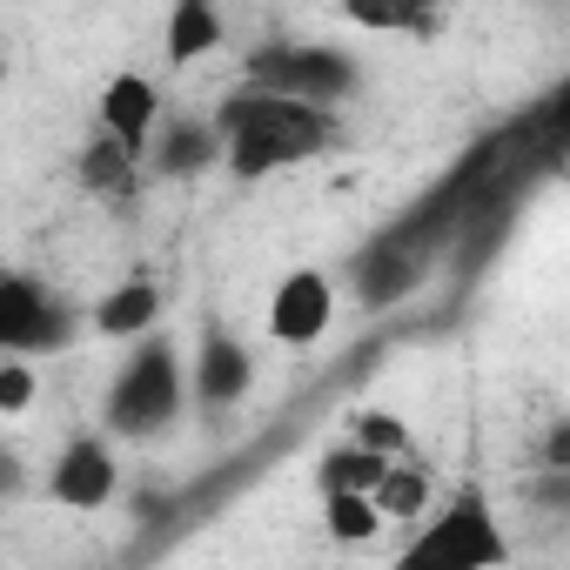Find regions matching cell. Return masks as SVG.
Listing matches in <instances>:
<instances>
[{
  "label": "cell",
  "mask_w": 570,
  "mask_h": 570,
  "mask_svg": "<svg viewBox=\"0 0 570 570\" xmlns=\"http://www.w3.org/2000/svg\"><path fill=\"white\" fill-rule=\"evenodd\" d=\"M188 390H195V383H188V370H181V350H175L168 336H141V343L128 350V363L115 370L101 416H108L115 436L141 443V436H155V430L175 423V410H181Z\"/></svg>",
  "instance_id": "obj_2"
},
{
  "label": "cell",
  "mask_w": 570,
  "mask_h": 570,
  "mask_svg": "<svg viewBox=\"0 0 570 570\" xmlns=\"http://www.w3.org/2000/svg\"><path fill=\"white\" fill-rule=\"evenodd\" d=\"M35 403V370H28V356H8L0 363V416H21Z\"/></svg>",
  "instance_id": "obj_19"
},
{
  "label": "cell",
  "mask_w": 570,
  "mask_h": 570,
  "mask_svg": "<svg viewBox=\"0 0 570 570\" xmlns=\"http://www.w3.org/2000/svg\"><path fill=\"white\" fill-rule=\"evenodd\" d=\"M228 155V141H222V121H161V141H155V175H168V181H188V175H202V168H215Z\"/></svg>",
  "instance_id": "obj_10"
},
{
  "label": "cell",
  "mask_w": 570,
  "mask_h": 570,
  "mask_svg": "<svg viewBox=\"0 0 570 570\" xmlns=\"http://www.w3.org/2000/svg\"><path fill=\"white\" fill-rule=\"evenodd\" d=\"M222 8H228V0H222Z\"/></svg>",
  "instance_id": "obj_22"
},
{
  "label": "cell",
  "mask_w": 570,
  "mask_h": 570,
  "mask_svg": "<svg viewBox=\"0 0 570 570\" xmlns=\"http://www.w3.org/2000/svg\"><path fill=\"white\" fill-rule=\"evenodd\" d=\"M95 121L108 128V135H121L128 148H155V128H161V88L148 81V75H108V88H101V101H95Z\"/></svg>",
  "instance_id": "obj_8"
},
{
  "label": "cell",
  "mask_w": 570,
  "mask_h": 570,
  "mask_svg": "<svg viewBox=\"0 0 570 570\" xmlns=\"http://www.w3.org/2000/svg\"><path fill=\"white\" fill-rule=\"evenodd\" d=\"M248 81L282 88V95H309V101H343L356 88V61L330 41H275L248 61Z\"/></svg>",
  "instance_id": "obj_4"
},
{
  "label": "cell",
  "mask_w": 570,
  "mask_h": 570,
  "mask_svg": "<svg viewBox=\"0 0 570 570\" xmlns=\"http://www.w3.org/2000/svg\"><path fill=\"white\" fill-rule=\"evenodd\" d=\"M403 563H410V570H483V563H510V543H503V530H497L490 497H483V490H456V497L430 517V530L403 550Z\"/></svg>",
  "instance_id": "obj_3"
},
{
  "label": "cell",
  "mask_w": 570,
  "mask_h": 570,
  "mask_svg": "<svg viewBox=\"0 0 570 570\" xmlns=\"http://www.w3.org/2000/svg\"><path fill=\"white\" fill-rule=\"evenodd\" d=\"M550 135H563L570 141V81L557 88V101H550Z\"/></svg>",
  "instance_id": "obj_21"
},
{
  "label": "cell",
  "mask_w": 570,
  "mask_h": 570,
  "mask_svg": "<svg viewBox=\"0 0 570 570\" xmlns=\"http://www.w3.org/2000/svg\"><path fill=\"white\" fill-rule=\"evenodd\" d=\"M376 503H383V517H423L430 510V470H416V463H390L383 470V483H376Z\"/></svg>",
  "instance_id": "obj_17"
},
{
  "label": "cell",
  "mask_w": 570,
  "mask_h": 570,
  "mask_svg": "<svg viewBox=\"0 0 570 570\" xmlns=\"http://www.w3.org/2000/svg\"><path fill=\"white\" fill-rule=\"evenodd\" d=\"M155 323H161V289H155L148 275L121 282V289H108L95 303V330L108 343H141V336H155Z\"/></svg>",
  "instance_id": "obj_12"
},
{
  "label": "cell",
  "mask_w": 570,
  "mask_h": 570,
  "mask_svg": "<svg viewBox=\"0 0 570 570\" xmlns=\"http://www.w3.org/2000/svg\"><path fill=\"white\" fill-rule=\"evenodd\" d=\"M537 456H543L537 470H563V476H570V416H557V423L543 430V443H537Z\"/></svg>",
  "instance_id": "obj_20"
},
{
  "label": "cell",
  "mask_w": 570,
  "mask_h": 570,
  "mask_svg": "<svg viewBox=\"0 0 570 570\" xmlns=\"http://www.w3.org/2000/svg\"><path fill=\"white\" fill-rule=\"evenodd\" d=\"M323 530L336 543H370L383 530V503L370 490H323Z\"/></svg>",
  "instance_id": "obj_15"
},
{
  "label": "cell",
  "mask_w": 570,
  "mask_h": 570,
  "mask_svg": "<svg viewBox=\"0 0 570 570\" xmlns=\"http://www.w3.org/2000/svg\"><path fill=\"white\" fill-rule=\"evenodd\" d=\"M215 121H222V141H228L222 168H228L235 181H268V175H282V168H303V161L330 155L336 135H343L330 101L282 95V88H262V81H242V88L215 108Z\"/></svg>",
  "instance_id": "obj_1"
},
{
  "label": "cell",
  "mask_w": 570,
  "mask_h": 570,
  "mask_svg": "<svg viewBox=\"0 0 570 570\" xmlns=\"http://www.w3.org/2000/svg\"><path fill=\"white\" fill-rule=\"evenodd\" d=\"M330 323H336V282L323 268H289L268 289V343L309 350L330 336Z\"/></svg>",
  "instance_id": "obj_5"
},
{
  "label": "cell",
  "mask_w": 570,
  "mask_h": 570,
  "mask_svg": "<svg viewBox=\"0 0 570 570\" xmlns=\"http://www.w3.org/2000/svg\"><path fill=\"white\" fill-rule=\"evenodd\" d=\"M356 436H363L370 450H383V456H403V450H410V430H403V416H390V410H363V416H356Z\"/></svg>",
  "instance_id": "obj_18"
},
{
  "label": "cell",
  "mask_w": 570,
  "mask_h": 570,
  "mask_svg": "<svg viewBox=\"0 0 570 570\" xmlns=\"http://www.w3.org/2000/svg\"><path fill=\"white\" fill-rule=\"evenodd\" d=\"M115 490H121V463H115L108 436H95V430L68 436L61 456H55V470H48V497L61 510H108Z\"/></svg>",
  "instance_id": "obj_6"
},
{
  "label": "cell",
  "mask_w": 570,
  "mask_h": 570,
  "mask_svg": "<svg viewBox=\"0 0 570 570\" xmlns=\"http://www.w3.org/2000/svg\"><path fill=\"white\" fill-rule=\"evenodd\" d=\"M68 336V309L41 289L35 275H8L0 282V350L8 356H35V350H55Z\"/></svg>",
  "instance_id": "obj_7"
},
{
  "label": "cell",
  "mask_w": 570,
  "mask_h": 570,
  "mask_svg": "<svg viewBox=\"0 0 570 570\" xmlns=\"http://www.w3.org/2000/svg\"><path fill=\"white\" fill-rule=\"evenodd\" d=\"M188 383H195V403H208V410H235V403L248 396V383H255V356H248L228 330H208Z\"/></svg>",
  "instance_id": "obj_9"
},
{
  "label": "cell",
  "mask_w": 570,
  "mask_h": 570,
  "mask_svg": "<svg viewBox=\"0 0 570 570\" xmlns=\"http://www.w3.org/2000/svg\"><path fill=\"white\" fill-rule=\"evenodd\" d=\"M222 41H228L222 0H175V8H168V35H161L168 68H195V61H208Z\"/></svg>",
  "instance_id": "obj_11"
},
{
  "label": "cell",
  "mask_w": 570,
  "mask_h": 570,
  "mask_svg": "<svg viewBox=\"0 0 570 570\" xmlns=\"http://www.w3.org/2000/svg\"><path fill=\"white\" fill-rule=\"evenodd\" d=\"M390 463H396V456H383V450H370V443L356 436V443H343V450L323 456V490H370V497H376V483H383Z\"/></svg>",
  "instance_id": "obj_16"
},
{
  "label": "cell",
  "mask_w": 570,
  "mask_h": 570,
  "mask_svg": "<svg viewBox=\"0 0 570 570\" xmlns=\"http://www.w3.org/2000/svg\"><path fill=\"white\" fill-rule=\"evenodd\" d=\"M443 0H336V14L363 35H430Z\"/></svg>",
  "instance_id": "obj_14"
},
{
  "label": "cell",
  "mask_w": 570,
  "mask_h": 570,
  "mask_svg": "<svg viewBox=\"0 0 570 570\" xmlns=\"http://www.w3.org/2000/svg\"><path fill=\"white\" fill-rule=\"evenodd\" d=\"M81 188L88 195H135V175H141V148H128L121 135H108L95 121V135L81 141V161H75Z\"/></svg>",
  "instance_id": "obj_13"
}]
</instances>
